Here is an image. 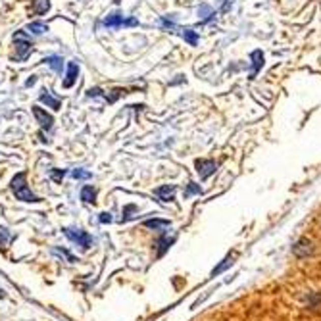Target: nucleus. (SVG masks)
<instances>
[{
	"instance_id": "f3484780",
	"label": "nucleus",
	"mask_w": 321,
	"mask_h": 321,
	"mask_svg": "<svg viewBox=\"0 0 321 321\" xmlns=\"http://www.w3.org/2000/svg\"><path fill=\"white\" fill-rule=\"evenodd\" d=\"M252 60H254V71H252V75H256V71L260 70V66L264 64V56H261L260 50L252 52Z\"/></svg>"
},
{
	"instance_id": "39448f33",
	"label": "nucleus",
	"mask_w": 321,
	"mask_h": 321,
	"mask_svg": "<svg viewBox=\"0 0 321 321\" xmlns=\"http://www.w3.org/2000/svg\"><path fill=\"white\" fill-rule=\"evenodd\" d=\"M33 115L37 118V122L41 123V127L43 129H52V123H54V118L50 113H46L43 108H39V106H33Z\"/></svg>"
},
{
	"instance_id": "0eeeda50",
	"label": "nucleus",
	"mask_w": 321,
	"mask_h": 321,
	"mask_svg": "<svg viewBox=\"0 0 321 321\" xmlns=\"http://www.w3.org/2000/svg\"><path fill=\"white\" fill-rule=\"evenodd\" d=\"M77 75H79L77 62H70V64H68V75H66V79H64V89L73 87V83L77 81Z\"/></svg>"
},
{
	"instance_id": "412c9836",
	"label": "nucleus",
	"mask_w": 321,
	"mask_h": 321,
	"mask_svg": "<svg viewBox=\"0 0 321 321\" xmlns=\"http://www.w3.org/2000/svg\"><path fill=\"white\" fill-rule=\"evenodd\" d=\"M202 192V189H200L198 185H194V183H189V187H187V196H191V194H200Z\"/></svg>"
},
{
	"instance_id": "20e7f679",
	"label": "nucleus",
	"mask_w": 321,
	"mask_h": 321,
	"mask_svg": "<svg viewBox=\"0 0 321 321\" xmlns=\"http://www.w3.org/2000/svg\"><path fill=\"white\" fill-rule=\"evenodd\" d=\"M104 25L106 27H135L139 25V19L135 18H123L122 14H112L104 19Z\"/></svg>"
},
{
	"instance_id": "b1692460",
	"label": "nucleus",
	"mask_w": 321,
	"mask_h": 321,
	"mask_svg": "<svg viewBox=\"0 0 321 321\" xmlns=\"http://www.w3.org/2000/svg\"><path fill=\"white\" fill-rule=\"evenodd\" d=\"M54 254H58V256H64L68 261H75V258L71 256V254H68L66 250H60V248H54Z\"/></svg>"
},
{
	"instance_id": "2eb2a0df",
	"label": "nucleus",
	"mask_w": 321,
	"mask_h": 321,
	"mask_svg": "<svg viewBox=\"0 0 321 321\" xmlns=\"http://www.w3.org/2000/svg\"><path fill=\"white\" fill-rule=\"evenodd\" d=\"M27 31L33 33V35H43L44 31H48V27L44 25L43 21H33V23L27 25Z\"/></svg>"
},
{
	"instance_id": "7ed1b4c3",
	"label": "nucleus",
	"mask_w": 321,
	"mask_h": 321,
	"mask_svg": "<svg viewBox=\"0 0 321 321\" xmlns=\"http://www.w3.org/2000/svg\"><path fill=\"white\" fill-rule=\"evenodd\" d=\"M14 43H16V60L18 62H23V60H27V56L31 54V46L33 44L29 43L25 39V31H16V35H14Z\"/></svg>"
},
{
	"instance_id": "4be33fe9",
	"label": "nucleus",
	"mask_w": 321,
	"mask_h": 321,
	"mask_svg": "<svg viewBox=\"0 0 321 321\" xmlns=\"http://www.w3.org/2000/svg\"><path fill=\"white\" fill-rule=\"evenodd\" d=\"M64 175H66L64 169H52V171H50V177H52L56 183H60L62 179H64Z\"/></svg>"
},
{
	"instance_id": "9d476101",
	"label": "nucleus",
	"mask_w": 321,
	"mask_h": 321,
	"mask_svg": "<svg viewBox=\"0 0 321 321\" xmlns=\"http://www.w3.org/2000/svg\"><path fill=\"white\" fill-rule=\"evenodd\" d=\"M312 244H310V241H306V239H302V241H298V243L293 246V252H295L298 258H304V256H308L310 252H312V248H310Z\"/></svg>"
},
{
	"instance_id": "9b49d317",
	"label": "nucleus",
	"mask_w": 321,
	"mask_h": 321,
	"mask_svg": "<svg viewBox=\"0 0 321 321\" xmlns=\"http://www.w3.org/2000/svg\"><path fill=\"white\" fill-rule=\"evenodd\" d=\"M95 198H96V189L93 185H85L83 191H81V200L85 204H95Z\"/></svg>"
},
{
	"instance_id": "f257e3e1",
	"label": "nucleus",
	"mask_w": 321,
	"mask_h": 321,
	"mask_svg": "<svg viewBox=\"0 0 321 321\" xmlns=\"http://www.w3.org/2000/svg\"><path fill=\"white\" fill-rule=\"evenodd\" d=\"M12 192L16 194V198L18 200H23V202H41V198L39 196H35L33 192H31V189L27 187V173L25 171H21V173H18L14 179H12Z\"/></svg>"
},
{
	"instance_id": "5701e85b",
	"label": "nucleus",
	"mask_w": 321,
	"mask_h": 321,
	"mask_svg": "<svg viewBox=\"0 0 321 321\" xmlns=\"http://www.w3.org/2000/svg\"><path fill=\"white\" fill-rule=\"evenodd\" d=\"M87 96L89 98H96V96H106V95H104V91H102V89L95 87V89H91V91H89Z\"/></svg>"
},
{
	"instance_id": "393cba45",
	"label": "nucleus",
	"mask_w": 321,
	"mask_h": 321,
	"mask_svg": "<svg viewBox=\"0 0 321 321\" xmlns=\"http://www.w3.org/2000/svg\"><path fill=\"white\" fill-rule=\"evenodd\" d=\"M8 241H10V233L2 229V231H0V246H6V244H8Z\"/></svg>"
},
{
	"instance_id": "f8f14e48",
	"label": "nucleus",
	"mask_w": 321,
	"mask_h": 321,
	"mask_svg": "<svg viewBox=\"0 0 321 321\" xmlns=\"http://www.w3.org/2000/svg\"><path fill=\"white\" fill-rule=\"evenodd\" d=\"M31 8H33V12H35L37 16H44L50 10V0H33Z\"/></svg>"
},
{
	"instance_id": "bb28decb",
	"label": "nucleus",
	"mask_w": 321,
	"mask_h": 321,
	"mask_svg": "<svg viewBox=\"0 0 321 321\" xmlns=\"http://www.w3.org/2000/svg\"><path fill=\"white\" fill-rule=\"evenodd\" d=\"M35 81H37V75H31V79H27V87H31V85H35Z\"/></svg>"
},
{
	"instance_id": "a878e982",
	"label": "nucleus",
	"mask_w": 321,
	"mask_h": 321,
	"mask_svg": "<svg viewBox=\"0 0 321 321\" xmlns=\"http://www.w3.org/2000/svg\"><path fill=\"white\" fill-rule=\"evenodd\" d=\"M110 221H112V216H110L108 212L100 214V223H110Z\"/></svg>"
},
{
	"instance_id": "6ab92c4d",
	"label": "nucleus",
	"mask_w": 321,
	"mask_h": 321,
	"mask_svg": "<svg viewBox=\"0 0 321 321\" xmlns=\"http://www.w3.org/2000/svg\"><path fill=\"white\" fill-rule=\"evenodd\" d=\"M71 177H73V179H91L93 173H91V171H85V169H73V171H71Z\"/></svg>"
},
{
	"instance_id": "4468645a",
	"label": "nucleus",
	"mask_w": 321,
	"mask_h": 321,
	"mask_svg": "<svg viewBox=\"0 0 321 321\" xmlns=\"http://www.w3.org/2000/svg\"><path fill=\"white\" fill-rule=\"evenodd\" d=\"M44 64H48L56 73H62V68H64V62H62L60 56H48L46 60H43Z\"/></svg>"
},
{
	"instance_id": "f03ea898",
	"label": "nucleus",
	"mask_w": 321,
	"mask_h": 321,
	"mask_svg": "<svg viewBox=\"0 0 321 321\" xmlns=\"http://www.w3.org/2000/svg\"><path fill=\"white\" fill-rule=\"evenodd\" d=\"M64 233H66V237L70 239L71 243H75L77 246H81V248H91L93 246V237L87 233V231H83V229H75V227H66L64 229Z\"/></svg>"
},
{
	"instance_id": "6e6552de",
	"label": "nucleus",
	"mask_w": 321,
	"mask_h": 321,
	"mask_svg": "<svg viewBox=\"0 0 321 321\" xmlns=\"http://www.w3.org/2000/svg\"><path fill=\"white\" fill-rule=\"evenodd\" d=\"M41 102L46 104L48 108H52V110H60L62 108V100L50 95V91H43V93H41Z\"/></svg>"
},
{
	"instance_id": "ddd939ff",
	"label": "nucleus",
	"mask_w": 321,
	"mask_h": 321,
	"mask_svg": "<svg viewBox=\"0 0 321 321\" xmlns=\"http://www.w3.org/2000/svg\"><path fill=\"white\" fill-rule=\"evenodd\" d=\"M144 227L162 231V229H167V227H169V221H167V219H147V221H144Z\"/></svg>"
},
{
	"instance_id": "aec40b11",
	"label": "nucleus",
	"mask_w": 321,
	"mask_h": 321,
	"mask_svg": "<svg viewBox=\"0 0 321 321\" xmlns=\"http://www.w3.org/2000/svg\"><path fill=\"white\" fill-rule=\"evenodd\" d=\"M198 16L206 18V21H208V19L214 16V14H212V8H210L208 4H202V6H200V10H198Z\"/></svg>"
},
{
	"instance_id": "423d86ee",
	"label": "nucleus",
	"mask_w": 321,
	"mask_h": 321,
	"mask_svg": "<svg viewBox=\"0 0 321 321\" xmlns=\"http://www.w3.org/2000/svg\"><path fill=\"white\" fill-rule=\"evenodd\" d=\"M196 171L202 179H206L210 175L216 171V162H212V160H196Z\"/></svg>"
},
{
	"instance_id": "a211bd4d",
	"label": "nucleus",
	"mask_w": 321,
	"mask_h": 321,
	"mask_svg": "<svg viewBox=\"0 0 321 321\" xmlns=\"http://www.w3.org/2000/svg\"><path fill=\"white\" fill-rule=\"evenodd\" d=\"M123 95H127V91H125V89H113L112 95H110V96L106 95V100H108L110 104H113V102H115V100H118L120 96H123Z\"/></svg>"
},
{
	"instance_id": "1a4fd4ad",
	"label": "nucleus",
	"mask_w": 321,
	"mask_h": 321,
	"mask_svg": "<svg viewBox=\"0 0 321 321\" xmlns=\"http://www.w3.org/2000/svg\"><path fill=\"white\" fill-rule=\"evenodd\" d=\"M173 194H175V185H164V187L156 189V196L162 200V202L173 200Z\"/></svg>"
},
{
	"instance_id": "dca6fc26",
	"label": "nucleus",
	"mask_w": 321,
	"mask_h": 321,
	"mask_svg": "<svg viewBox=\"0 0 321 321\" xmlns=\"http://www.w3.org/2000/svg\"><path fill=\"white\" fill-rule=\"evenodd\" d=\"M179 31H181L183 39H185L189 44H192V46H196V44H198V37H196V33H194L192 29H179Z\"/></svg>"
}]
</instances>
